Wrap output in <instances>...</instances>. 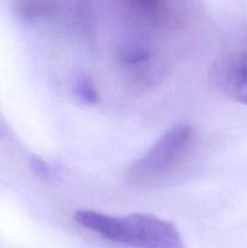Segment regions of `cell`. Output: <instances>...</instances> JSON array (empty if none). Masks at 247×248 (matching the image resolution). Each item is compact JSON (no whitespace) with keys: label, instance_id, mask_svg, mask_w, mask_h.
<instances>
[{"label":"cell","instance_id":"cell-3","mask_svg":"<svg viewBox=\"0 0 247 248\" xmlns=\"http://www.w3.org/2000/svg\"><path fill=\"white\" fill-rule=\"evenodd\" d=\"M210 78L220 93L247 104V53H229L218 58L211 67Z\"/></svg>","mask_w":247,"mask_h":248},{"label":"cell","instance_id":"cell-5","mask_svg":"<svg viewBox=\"0 0 247 248\" xmlns=\"http://www.w3.org/2000/svg\"><path fill=\"white\" fill-rule=\"evenodd\" d=\"M152 57L150 50L148 46L142 45V44H131L126 46L121 53V60L125 65L133 67L137 65L139 67L140 64H145Z\"/></svg>","mask_w":247,"mask_h":248},{"label":"cell","instance_id":"cell-7","mask_svg":"<svg viewBox=\"0 0 247 248\" xmlns=\"http://www.w3.org/2000/svg\"><path fill=\"white\" fill-rule=\"evenodd\" d=\"M31 167H33L34 171L36 172V173L39 174L40 177H48V174H50V171H48V167L47 165L45 164V162L43 161V160H40L39 157L34 156L31 157Z\"/></svg>","mask_w":247,"mask_h":248},{"label":"cell","instance_id":"cell-2","mask_svg":"<svg viewBox=\"0 0 247 248\" xmlns=\"http://www.w3.org/2000/svg\"><path fill=\"white\" fill-rule=\"evenodd\" d=\"M195 133L191 126L177 125L159 138L139 160L131 166L130 178L136 183L160 179L173 171L185 157L194 143Z\"/></svg>","mask_w":247,"mask_h":248},{"label":"cell","instance_id":"cell-1","mask_svg":"<svg viewBox=\"0 0 247 248\" xmlns=\"http://www.w3.org/2000/svg\"><path fill=\"white\" fill-rule=\"evenodd\" d=\"M75 222L114 244L132 248H184L181 234L173 224L150 215L113 217L96 211L82 210Z\"/></svg>","mask_w":247,"mask_h":248},{"label":"cell","instance_id":"cell-4","mask_svg":"<svg viewBox=\"0 0 247 248\" xmlns=\"http://www.w3.org/2000/svg\"><path fill=\"white\" fill-rule=\"evenodd\" d=\"M131 2L138 14L150 23L159 26L170 18L166 0H131Z\"/></svg>","mask_w":247,"mask_h":248},{"label":"cell","instance_id":"cell-6","mask_svg":"<svg viewBox=\"0 0 247 248\" xmlns=\"http://www.w3.org/2000/svg\"><path fill=\"white\" fill-rule=\"evenodd\" d=\"M74 90L77 97L82 103L89 104V106L97 103L98 94H97L96 86H94V84L90 78L85 77V75L77 77V80H75Z\"/></svg>","mask_w":247,"mask_h":248}]
</instances>
